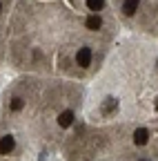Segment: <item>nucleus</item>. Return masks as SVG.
Masks as SVG:
<instances>
[{
  "instance_id": "1",
  "label": "nucleus",
  "mask_w": 158,
  "mask_h": 161,
  "mask_svg": "<svg viewBox=\"0 0 158 161\" xmlns=\"http://www.w3.org/2000/svg\"><path fill=\"white\" fill-rule=\"evenodd\" d=\"M91 49L89 47H80V49H78L76 52V63L78 65H80V67H89L91 65Z\"/></svg>"
},
{
  "instance_id": "2",
  "label": "nucleus",
  "mask_w": 158,
  "mask_h": 161,
  "mask_svg": "<svg viewBox=\"0 0 158 161\" xmlns=\"http://www.w3.org/2000/svg\"><path fill=\"white\" fill-rule=\"evenodd\" d=\"M116 110H118V98H116V96H107V98L103 101L100 112H103L105 116H109V114H114Z\"/></svg>"
},
{
  "instance_id": "3",
  "label": "nucleus",
  "mask_w": 158,
  "mask_h": 161,
  "mask_svg": "<svg viewBox=\"0 0 158 161\" xmlns=\"http://www.w3.org/2000/svg\"><path fill=\"white\" fill-rule=\"evenodd\" d=\"M13 146H16L13 136H11V134H5L3 139H0V154H9V152L13 150Z\"/></svg>"
},
{
  "instance_id": "4",
  "label": "nucleus",
  "mask_w": 158,
  "mask_h": 161,
  "mask_svg": "<svg viewBox=\"0 0 158 161\" xmlns=\"http://www.w3.org/2000/svg\"><path fill=\"white\" fill-rule=\"evenodd\" d=\"M147 141H149V130L138 128V130L134 132V143H136V146H145Z\"/></svg>"
},
{
  "instance_id": "5",
  "label": "nucleus",
  "mask_w": 158,
  "mask_h": 161,
  "mask_svg": "<svg viewBox=\"0 0 158 161\" xmlns=\"http://www.w3.org/2000/svg\"><path fill=\"white\" fill-rule=\"evenodd\" d=\"M74 123V112L71 110H65L60 116H58V125H60V128H69Z\"/></svg>"
},
{
  "instance_id": "6",
  "label": "nucleus",
  "mask_w": 158,
  "mask_h": 161,
  "mask_svg": "<svg viewBox=\"0 0 158 161\" xmlns=\"http://www.w3.org/2000/svg\"><path fill=\"white\" fill-rule=\"evenodd\" d=\"M85 25H87V29H91V31H96V29H100L103 27V20H100V16H96V14H91L87 20H85Z\"/></svg>"
},
{
  "instance_id": "7",
  "label": "nucleus",
  "mask_w": 158,
  "mask_h": 161,
  "mask_svg": "<svg viewBox=\"0 0 158 161\" xmlns=\"http://www.w3.org/2000/svg\"><path fill=\"white\" fill-rule=\"evenodd\" d=\"M138 3H140V0H125L123 3V14L125 16H134L136 9H138Z\"/></svg>"
},
{
  "instance_id": "8",
  "label": "nucleus",
  "mask_w": 158,
  "mask_h": 161,
  "mask_svg": "<svg viewBox=\"0 0 158 161\" xmlns=\"http://www.w3.org/2000/svg\"><path fill=\"white\" fill-rule=\"evenodd\" d=\"M87 7L89 11H100L105 7V0H87Z\"/></svg>"
},
{
  "instance_id": "9",
  "label": "nucleus",
  "mask_w": 158,
  "mask_h": 161,
  "mask_svg": "<svg viewBox=\"0 0 158 161\" xmlns=\"http://www.w3.org/2000/svg\"><path fill=\"white\" fill-rule=\"evenodd\" d=\"M23 108H25V101H23L20 96H16V98H11V110H13V112H20Z\"/></svg>"
},
{
  "instance_id": "10",
  "label": "nucleus",
  "mask_w": 158,
  "mask_h": 161,
  "mask_svg": "<svg viewBox=\"0 0 158 161\" xmlns=\"http://www.w3.org/2000/svg\"><path fill=\"white\" fill-rule=\"evenodd\" d=\"M38 161H47V152H45V150L40 152V157H38Z\"/></svg>"
},
{
  "instance_id": "11",
  "label": "nucleus",
  "mask_w": 158,
  "mask_h": 161,
  "mask_svg": "<svg viewBox=\"0 0 158 161\" xmlns=\"http://www.w3.org/2000/svg\"><path fill=\"white\" fill-rule=\"evenodd\" d=\"M156 110H158V98H156Z\"/></svg>"
},
{
  "instance_id": "12",
  "label": "nucleus",
  "mask_w": 158,
  "mask_h": 161,
  "mask_svg": "<svg viewBox=\"0 0 158 161\" xmlns=\"http://www.w3.org/2000/svg\"><path fill=\"white\" fill-rule=\"evenodd\" d=\"M0 11H3V5H0Z\"/></svg>"
},
{
  "instance_id": "13",
  "label": "nucleus",
  "mask_w": 158,
  "mask_h": 161,
  "mask_svg": "<svg viewBox=\"0 0 158 161\" xmlns=\"http://www.w3.org/2000/svg\"><path fill=\"white\" fill-rule=\"evenodd\" d=\"M140 161H147V159H140Z\"/></svg>"
}]
</instances>
